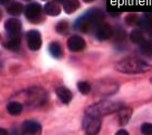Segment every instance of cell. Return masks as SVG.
<instances>
[{
    "instance_id": "cell-1",
    "label": "cell",
    "mask_w": 152,
    "mask_h": 135,
    "mask_svg": "<svg viewBox=\"0 0 152 135\" xmlns=\"http://www.w3.org/2000/svg\"><path fill=\"white\" fill-rule=\"evenodd\" d=\"M103 19V12L99 9H91L80 16L75 23V28L80 32L87 34L94 29H97Z\"/></svg>"
},
{
    "instance_id": "cell-2",
    "label": "cell",
    "mask_w": 152,
    "mask_h": 135,
    "mask_svg": "<svg viewBox=\"0 0 152 135\" xmlns=\"http://www.w3.org/2000/svg\"><path fill=\"white\" fill-rule=\"evenodd\" d=\"M124 107L122 102H113V101H100L98 103L89 106L85 111V115H92V116L101 117L105 115L117 113L121 108Z\"/></svg>"
},
{
    "instance_id": "cell-3",
    "label": "cell",
    "mask_w": 152,
    "mask_h": 135,
    "mask_svg": "<svg viewBox=\"0 0 152 135\" xmlns=\"http://www.w3.org/2000/svg\"><path fill=\"white\" fill-rule=\"evenodd\" d=\"M115 68L124 74H141L151 70L152 67L149 64L137 58H125L120 61L115 65Z\"/></svg>"
},
{
    "instance_id": "cell-4",
    "label": "cell",
    "mask_w": 152,
    "mask_h": 135,
    "mask_svg": "<svg viewBox=\"0 0 152 135\" xmlns=\"http://www.w3.org/2000/svg\"><path fill=\"white\" fill-rule=\"evenodd\" d=\"M47 101V94L45 90L38 87L31 88L26 92V103L32 107H38L44 105Z\"/></svg>"
},
{
    "instance_id": "cell-5",
    "label": "cell",
    "mask_w": 152,
    "mask_h": 135,
    "mask_svg": "<svg viewBox=\"0 0 152 135\" xmlns=\"http://www.w3.org/2000/svg\"><path fill=\"white\" fill-rule=\"evenodd\" d=\"M83 130L87 135H97L101 130V118L92 115H85L83 119Z\"/></svg>"
},
{
    "instance_id": "cell-6",
    "label": "cell",
    "mask_w": 152,
    "mask_h": 135,
    "mask_svg": "<svg viewBox=\"0 0 152 135\" xmlns=\"http://www.w3.org/2000/svg\"><path fill=\"white\" fill-rule=\"evenodd\" d=\"M24 12H25L26 19H28V21H31L32 23H34V24H36V23H38L40 21L41 6L39 3H37V2L28 3V4L26 6Z\"/></svg>"
},
{
    "instance_id": "cell-7",
    "label": "cell",
    "mask_w": 152,
    "mask_h": 135,
    "mask_svg": "<svg viewBox=\"0 0 152 135\" xmlns=\"http://www.w3.org/2000/svg\"><path fill=\"white\" fill-rule=\"evenodd\" d=\"M26 39H27V45L28 49L32 51H37L40 49L42 40H41L40 32L36 29H31L26 34Z\"/></svg>"
},
{
    "instance_id": "cell-8",
    "label": "cell",
    "mask_w": 152,
    "mask_h": 135,
    "mask_svg": "<svg viewBox=\"0 0 152 135\" xmlns=\"http://www.w3.org/2000/svg\"><path fill=\"white\" fill-rule=\"evenodd\" d=\"M41 126L40 123L34 120H27L22 124L21 135H40Z\"/></svg>"
},
{
    "instance_id": "cell-9",
    "label": "cell",
    "mask_w": 152,
    "mask_h": 135,
    "mask_svg": "<svg viewBox=\"0 0 152 135\" xmlns=\"http://www.w3.org/2000/svg\"><path fill=\"white\" fill-rule=\"evenodd\" d=\"M86 42L80 36H72L67 40V48L72 52H80L85 49Z\"/></svg>"
},
{
    "instance_id": "cell-10",
    "label": "cell",
    "mask_w": 152,
    "mask_h": 135,
    "mask_svg": "<svg viewBox=\"0 0 152 135\" xmlns=\"http://www.w3.org/2000/svg\"><path fill=\"white\" fill-rule=\"evenodd\" d=\"M114 30L109 24H100L96 29V37L98 38L99 40H108L113 36Z\"/></svg>"
},
{
    "instance_id": "cell-11",
    "label": "cell",
    "mask_w": 152,
    "mask_h": 135,
    "mask_svg": "<svg viewBox=\"0 0 152 135\" xmlns=\"http://www.w3.org/2000/svg\"><path fill=\"white\" fill-rule=\"evenodd\" d=\"M22 28V23L18 19H9L4 23V29L8 35H19L20 30Z\"/></svg>"
},
{
    "instance_id": "cell-12",
    "label": "cell",
    "mask_w": 152,
    "mask_h": 135,
    "mask_svg": "<svg viewBox=\"0 0 152 135\" xmlns=\"http://www.w3.org/2000/svg\"><path fill=\"white\" fill-rule=\"evenodd\" d=\"M132 115H133V109L130 107L124 106L123 108H121L117 111V119H118V122H120L121 126H125L129 122Z\"/></svg>"
},
{
    "instance_id": "cell-13",
    "label": "cell",
    "mask_w": 152,
    "mask_h": 135,
    "mask_svg": "<svg viewBox=\"0 0 152 135\" xmlns=\"http://www.w3.org/2000/svg\"><path fill=\"white\" fill-rule=\"evenodd\" d=\"M3 45L10 51H18L21 45V38L19 35H9Z\"/></svg>"
},
{
    "instance_id": "cell-14",
    "label": "cell",
    "mask_w": 152,
    "mask_h": 135,
    "mask_svg": "<svg viewBox=\"0 0 152 135\" xmlns=\"http://www.w3.org/2000/svg\"><path fill=\"white\" fill-rule=\"evenodd\" d=\"M56 94L58 95V97L60 98V101L63 104H69L73 98V94H72L71 90H69L65 87H59L56 89Z\"/></svg>"
},
{
    "instance_id": "cell-15",
    "label": "cell",
    "mask_w": 152,
    "mask_h": 135,
    "mask_svg": "<svg viewBox=\"0 0 152 135\" xmlns=\"http://www.w3.org/2000/svg\"><path fill=\"white\" fill-rule=\"evenodd\" d=\"M48 49H49V52H50L51 55H52L53 57H56V58H61V57L63 56V50H62V47H61V44L59 43V42H57V41H52V42H50Z\"/></svg>"
},
{
    "instance_id": "cell-16",
    "label": "cell",
    "mask_w": 152,
    "mask_h": 135,
    "mask_svg": "<svg viewBox=\"0 0 152 135\" xmlns=\"http://www.w3.org/2000/svg\"><path fill=\"white\" fill-rule=\"evenodd\" d=\"M45 13L49 16H58L61 13V8L57 2H48L45 6Z\"/></svg>"
},
{
    "instance_id": "cell-17",
    "label": "cell",
    "mask_w": 152,
    "mask_h": 135,
    "mask_svg": "<svg viewBox=\"0 0 152 135\" xmlns=\"http://www.w3.org/2000/svg\"><path fill=\"white\" fill-rule=\"evenodd\" d=\"M7 110L11 116H19L23 111V105L19 102H10L7 105Z\"/></svg>"
},
{
    "instance_id": "cell-18",
    "label": "cell",
    "mask_w": 152,
    "mask_h": 135,
    "mask_svg": "<svg viewBox=\"0 0 152 135\" xmlns=\"http://www.w3.org/2000/svg\"><path fill=\"white\" fill-rule=\"evenodd\" d=\"M79 6H80V2H79L78 0H66L63 3V9L65 11V13H67V14L74 13Z\"/></svg>"
},
{
    "instance_id": "cell-19",
    "label": "cell",
    "mask_w": 152,
    "mask_h": 135,
    "mask_svg": "<svg viewBox=\"0 0 152 135\" xmlns=\"http://www.w3.org/2000/svg\"><path fill=\"white\" fill-rule=\"evenodd\" d=\"M23 10H24L23 4L20 2H12L8 8H7L8 13H9L10 15H13V16L20 15V14L23 12Z\"/></svg>"
},
{
    "instance_id": "cell-20",
    "label": "cell",
    "mask_w": 152,
    "mask_h": 135,
    "mask_svg": "<svg viewBox=\"0 0 152 135\" xmlns=\"http://www.w3.org/2000/svg\"><path fill=\"white\" fill-rule=\"evenodd\" d=\"M129 38L133 43L139 44V45L146 40V39H145V36H143V32H141V30H139V29H134L133 32H130Z\"/></svg>"
},
{
    "instance_id": "cell-21",
    "label": "cell",
    "mask_w": 152,
    "mask_h": 135,
    "mask_svg": "<svg viewBox=\"0 0 152 135\" xmlns=\"http://www.w3.org/2000/svg\"><path fill=\"white\" fill-rule=\"evenodd\" d=\"M141 26L146 29L148 34L150 35V37L152 38V13H146L142 17L141 21Z\"/></svg>"
},
{
    "instance_id": "cell-22",
    "label": "cell",
    "mask_w": 152,
    "mask_h": 135,
    "mask_svg": "<svg viewBox=\"0 0 152 135\" xmlns=\"http://www.w3.org/2000/svg\"><path fill=\"white\" fill-rule=\"evenodd\" d=\"M140 53L147 57H152V40H145L140 44Z\"/></svg>"
},
{
    "instance_id": "cell-23",
    "label": "cell",
    "mask_w": 152,
    "mask_h": 135,
    "mask_svg": "<svg viewBox=\"0 0 152 135\" xmlns=\"http://www.w3.org/2000/svg\"><path fill=\"white\" fill-rule=\"evenodd\" d=\"M56 30H57L58 34L62 35V36L67 35L69 32H70L69 22H67V21H60V22L57 24V26H56Z\"/></svg>"
},
{
    "instance_id": "cell-24",
    "label": "cell",
    "mask_w": 152,
    "mask_h": 135,
    "mask_svg": "<svg viewBox=\"0 0 152 135\" xmlns=\"http://www.w3.org/2000/svg\"><path fill=\"white\" fill-rule=\"evenodd\" d=\"M77 89H78V91L84 95H87L89 94V92L91 90V85L90 83L87 81H79L77 83Z\"/></svg>"
},
{
    "instance_id": "cell-25",
    "label": "cell",
    "mask_w": 152,
    "mask_h": 135,
    "mask_svg": "<svg viewBox=\"0 0 152 135\" xmlns=\"http://www.w3.org/2000/svg\"><path fill=\"white\" fill-rule=\"evenodd\" d=\"M125 23H126L128 26H134V25L139 24L140 21H139V17H138L137 14H129V15L126 16V19H125Z\"/></svg>"
},
{
    "instance_id": "cell-26",
    "label": "cell",
    "mask_w": 152,
    "mask_h": 135,
    "mask_svg": "<svg viewBox=\"0 0 152 135\" xmlns=\"http://www.w3.org/2000/svg\"><path fill=\"white\" fill-rule=\"evenodd\" d=\"M140 132L142 135H152V123L145 122L140 126Z\"/></svg>"
},
{
    "instance_id": "cell-27",
    "label": "cell",
    "mask_w": 152,
    "mask_h": 135,
    "mask_svg": "<svg viewBox=\"0 0 152 135\" xmlns=\"http://www.w3.org/2000/svg\"><path fill=\"white\" fill-rule=\"evenodd\" d=\"M115 135H129V134H128V132H127L126 130L122 129V130H118V131L115 133Z\"/></svg>"
},
{
    "instance_id": "cell-28",
    "label": "cell",
    "mask_w": 152,
    "mask_h": 135,
    "mask_svg": "<svg viewBox=\"0 0 152 135\" xmlns=\"http://www.w3.org/2000/svg\"><path fill=\"white\" fill-rule=\"evenodd\" d=\"M0 135H9V133H8L7 130L1 129V128H0Z\"/></svg>"
},
{
    "instance_id": "cell-29",
    "label": "cell",
    "mask_w": 152,
    "mask_h": 135,
    "mask_svg": "<svg viewBox=\"0 0 152 135\" xmlns=\"http://www.w3.org/2000/svg\"><path fill=\"white\" fill-rule=\"evenodd\" d=\"M10 0H0V4H6V3L9 2Z\"/></svg>"
},
{
    "instance_id": "cell-30",
    "label": "cell",
    "mask_w": 152,
    "mask_h": 135,
    "mask_svg": "<svg viewBox=\"0 0 152 135\" xmlns=\"http://www.w3.org/2000/svg\"><path fill=\"white\" fill-rule=\"evenodd\" d=\"M83 1H84V2H86V3H90V2H92L94 0H83Z\"/></svg>"
},
{
    "instance_id": "cell-31",
    "label": "cell",
    "mask_w": 152,
    "mask_h": 135,
    "mask_svg": "<svg viewBox=\"0 0 152 135\" xmlns=\"http://www.w3.org/2000/svg\"><path fill=\"white\" fill-rule=\"evenodd\" d=\"M56 1H57V2H61V3H64V2H65V1H66V0H56Z\"/></svg>"
},
{
    "instance_id": "cell-32",
    "label": "cell",
    "mask_w": 152,
    "mask_h": 135,
    "mask_svg": "<svg viewBox=\"0 0 152 135\" xmlns=\"http://www.w3.org/2000/svg\"><path fill=\"white\" fill-rule=\"evenodd\" d=\"M0 19H1V11H0Z\"/></svg>"
},
{
    "instance_id": "cell-33",
    "label": "cell",
    "mask_w": 152,
    "mask_h": 135,
    "mask_svg": "<svg viewBox=\"0 0 152 135\" xmlns=\"http://www.w3.org/2000/svg\"><path fill=\"white\" fill-rule=\"evenodd\" d=\"M150 81H151V83H152V77H151V79H150Z\"/></svg>"
},
{
    "instance_id": "cell-34",
    "label": "cell",
    "mask_w": 152,
    "mask_h": 135,
    "mask_svg": "<svg viewBox=\"0 0 152 135\" xmlns=\"http://www.w3.org/2000/svg\"><path fill=\"white\" fill-rule=\"evenodd\" d=\"M42 1H47V0H42Z\"/></svg>"
},
{
    "instance_id": "cell-35",
    "label": "cell",
    "mask_w": 152,
    "mask_h": 135,
    "mask_svg": "<svg viewBox=\"0 0 152 135\" xmlns=\"http://www.w3.org/2000/svg\"><path fill=\"white\" fill-rule=\"evenodd\" d=\"M26 1H28V0H26Z\"/></svg>"
},
{
    "instance_id": "cell-36",
    "label": "cell",
    "mask_w": 152,
    "mask_h": 135,
    "mask_svg": "<svg viewBox=\"0 0 152 135\" xmlns=\"http://www.w3.org/2000/svg\"><path fill=\"white\" fill-rule=\"evenodd\" d=\"M0 37H1V36H0Z\"/></svg>"
}]
</instances>
